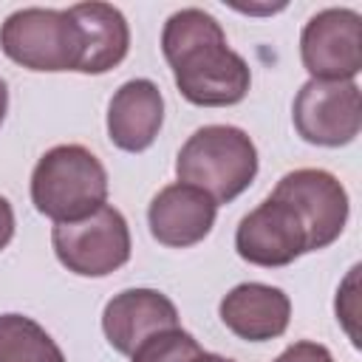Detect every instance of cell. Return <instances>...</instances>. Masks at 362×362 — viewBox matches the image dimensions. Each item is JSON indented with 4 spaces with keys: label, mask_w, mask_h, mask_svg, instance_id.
Listing matches in <instances>:
<instances>
[{
    "label": "cell",
    "mask_w": 362,
    "mask_h": 362,
    "mask_svg": "<svg viewBox=\"0 0 362 362\" xmlns=\"http://www.w3.org/2000/svg\"><path fill=\"white\" fill-rule=\"evenodd\" d=\"M300 59L311 79L354 82L362 71V17L354 8H322L300 34Z\"/></svg>",
    "instance_id": "cell-8"
},
{
    "label": "cell",
    "mask_w": 362,
    "mask_h": 362,
    "mask_svg": "<svg viewBox=\"0 0 362 362\" xmlns=\"http://www.w3.org/2000/svg\"><path fill=\"white\" fill-rule=\"evenodd\" d=\"M204 348L198 345V339L184 331V328H170V331H158L153 337H147L133 354V362H189L195 354H201Z\"/></svg>",
    "instance_id": "cell-16"
},
{
    "label": "cell",
    "mask_w": 362,
    "mask_h": 362,
    "mask_svg": "<svg viewBox=\"0 0 362 362\" xmlns=\"http://www.w3.org/2000/svg\"><path fill=\"white\" fill-rule=\"evenodd\" d=\"M189 362H235V359H229V356H221V354H209V351H201V354H195Z\"/></svg>",
    "instance_id": "cell-19"
},
{
    "label": "cell",
    "mask_w": 362,
    "mask_h": 362,
    "mask_svg": "<svg viewBox=\"0 0 362 362\" xmlns=\"http://www.w3.org/2000/svg\"><path fill=\"white\" fill-rule=\"evenodd\" d=\"M178 328L175 303L156 288H124L102 311V331L113 351L130 356L147 337Z\"/></svg>",
    "instance_id": "cell-11"
},
{
    "label": "cell",
    "mask_w": 362,
    "mask_h": 362,
    "mask_svg": "<svg viewBox=\"0 0 362 362\" xmlns=\"http://www.w3.org/2000/svg\"><path fill=\"white\" fill-rule=\"evenodd\" d=\"M215 215L218 204L204 189L181 181L161 187L147 206L150 235L170 249H187L201 243L212 232Z\"/></svg>",
    "instance_id": "cell-10"
},
{
    "label": "cell",
    "mask_w": 362,
    "mask_h": 362,
    "mask_svg": "<svg viewBox=\"0 0 362 362\" xmlns=\"http://www.w3.org/2000/svg\"><path fill=\"white\" fill-rule=\"evenodd\" d=\"M11 238H14V209L8 198L0 195V252L11 243Z\"/></svg>",
    "instance_id": "cell-18"
},
{
    "label": "cell",
    "mask_w": 362,
    "mask_h": 362,
    "mask_svg": "<svg viewBox=\"0 0 362 362\" xmlns=\"http://www.w3.org/2000/svg\"><path fill=\"white\" fill-rule=\"evenodd\" d=\"M161 54L173 68L178 93L201 107L243 102L252 85L246 59L229 48L221 23L204 8H181L167 17Z\"/></svg>",
    "instance_id": "cell-1"
},
{
    "label": "cell",
    "mask_w": 362,
    "mask_h": 362,
    "mask_svg": "<svg viewBox=\"0 0 362 362\" xmlns=\"http://www.w3.org/2000/svg\"><path fill=\"white\" fill-rule=\"evenodd\" d=\"M107 201L105 164L82 144L45 150L31 173V204L54 223L79 221Z\"/></svg>",
    "instance_id": "cell-3"
},
{
    "label": "cell",
    "mask_w": 362,
    "mask_h": 362,
    "mask_svg": "<svg viewBox=\"0 0 362 362\" xmlns=\"http://www.w3.org/2000/svg\"><path fill=\"white\" fill-rule=\"evenodd\" d=\"M221 322L246 342H266L286 334L291 320V300L283 288L269 283H238L218 305Z\"/></svg>",
    "instance_id": "cell-12"
},
{
    "label": "cell",
    "mask_w": 362,
    "mask_h": 362,
    "mask_svg": "<svg viewBox=\"0 0 362 362\" xmlns=\"http://www.w3.org/2000/svg\"><path fill=\"white\" fill-rule=\"evenodd\" d=\"M0 362H65V354L37 320L0 314Z\"/></svg>",
    "instance_id": "cell-15"
},
{
    "label": "cell",
    "mask_w": 362,
    "mask_h": 362,
    "mask_svg": "<svg viewBox=\"0 0 362 362\" xmlns=\"http://www.w3.org/2000/svg\"><path fill=\"white\" fill-rule=\"evenodd\" d=\"M274 362H334V356L325 345L311 342V339H300V342L288 345Z\"/></svg>",
    "instance_id": "cell-17"
},
{
    "label": "cell",
    "mask_w": 362,
    "mask_h": 362,
    "mask_svg": "<svg viewBox=\"0 0 362 362\" xmlns=\"http://www.w3.org/2000/svg\"><path fill=\"white\" fill-rule=\"evenodd\" d=\"M269 195L291 204V209L300 215L308 235V252H320L331 246L342 235L351 215V201L342 181L320 167H303L286 173Z\"/></svg>",
    "instance_id": "cell-6"
},
{
    "label": "cell",
    "mask_w": 362,
    "mask_h": 362,
    "mask_svg": "<svg viewBox=\"0 0 362 362\" xmlns=\"http://www.w3.org/2000/svg\"><path fill=\"white\" fill-rule=\"evenodd\" d=\"M51 246L57 260L79 277L113 274L130 260V249H133L130 226L124 215L110 204H102L96 212L79 221L54 223Z\"/></svg>",
    "instance_id": "cell-5"
},
{
    "label": "cell",
    "mask_w": 362,
    "mask_h": 362,
    "mask_svg": "<svg viewBox=\"0 0 362 362\" xmlns=\"http://www.w3.org/2000/svg\"><path fill=\"white\" fill-rule=\"evenodd\" d=\"M294 130L320 147L351 144L362 130V90L356 82L308 79L291 105Z\"/></svg>",
    "instance_id": "cell-7"
},
{
    "label": "cell",
    "mask_w": 362,
    "mask_h": 362,
    "mask_svg": "<svg viewBox=\"0 0 362 362\" xmlns=\"http://www.w3.org/2000/svg\"><path fill=\"white\" fill-rule=\"evenodd\" d=\"M257 147L235 124L198 127L178 150L175 175L181 184L204 189L215 204H229L257 175Z\"/></svg>",
    "instance_id": "cell-2"
},
{
    "label": "cell",
    "mask_w": 362,
    "mask_h": 362,
    "mask_svg": "<svg viewBox=\"0 0 362 362\" xmlns=\"http://www.w3.org/2000/svg\"><path fill=\"white\" fill-rule=\"evenodd\" d=\"M3 54L28 71H76L79 65V28L68 8H17L0 25Z\"/></svg>",
    "instance_id": "cell-4"
},
{
    "label": "cell",
    "mask_w": 362,
    "mask_h": 362,
    "mask_svg": "<svg viewBox=\"0 0 362 362\" xmlns=\"http://www.w3.org/2000/svg\"><path fill=\"white\" fill-rule=\"evenodd\" d=\"M164 124V96L153 79L124 82L107 105V139L124 153L147 150Z\"/></svg>",
    "instance_id": "cell-13"
},
{
    "label": "cell",
    "mask_w": 362,
    "mask_h": 362,
    "mask_svg": "<svg viewBox=\"0 0 362 362\" xmlns=\"http://www.w3.org/2000/svg\"><path fill=\"white\" fill-rule=\"evenodd\" d=\"M235 249L252 266L280 269L308 252V235L291 204L266 195L240 218L235 229Z\"/></svg>",
    "instance_id": "cell-9"
},
{
    "label": "cell",
    "mask_w": 362,
    "mask_h": 362,
    "mask_svg": "<svg viewBox=\"0 0 362 362\" xmlns=\"http://www.w3.org/2000/svg\"><path fill=\"white\" fill-rule=\"evenodd\" d=\"M6 110H8V88H6V79L0 76V124L6 119Z\"/></svg>",
    "instance_id": "cell-20"
},
{
    "label": "cell",
    "mask_w": 362,
    "mask_h": 362,
    "mask_svg": "<svg viewBox=\"0 0 362 362\" xmlns=\"http://www.w3.org/2000/svg\"><path fill=\"white\" fill-rule=\"evenodd\" d=\"M79 28V65L76 74H107L113 71L130 48V25L124 14L110 3H76L68 6Z\"/></svg>",
    "instance_id": "cell-14"
}]
</instances>
